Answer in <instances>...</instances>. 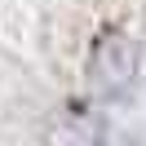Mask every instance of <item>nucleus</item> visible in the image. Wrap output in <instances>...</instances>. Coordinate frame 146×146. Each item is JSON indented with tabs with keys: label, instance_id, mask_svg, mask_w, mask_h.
I'll list each match as a JSON object with an SVG mask.
<instances>
[{
	"label": "nucleus",
	"instance_id": "nucleus-1",
	"mask_svg": "<svg viewBox=\"0 0 146 146\" xmlns=\"http://www.w3.org/2000/svg\"><path fill=\"white\" fill-rule=\"evenodd\" d=\"M133 71H137V44L119 31H111V36L98 40V49L89 58V89L98 98H111V93L128 89Z\"/></svg>",
	"mask_w": 146,
	"mask_h": 146
}]
</instances>
